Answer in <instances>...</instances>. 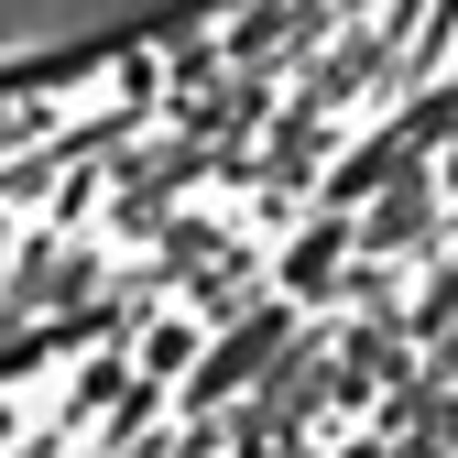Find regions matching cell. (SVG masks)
<instances>
[{
	"mask_svg": "<svg viewBox=\"0 0 458 458\" xmlns=\"http://www.w3.org/2000/svg\"><path fill=\"white\" fill-rule=\"evenodd\" d=\"M197 12V0H0V66H44V55H98L121 33H153Z\"/></svg>",
	"mask_w": 458,
	"mask_h": 458,
	"instance_id": "6da1fadb",
	"label": "cell"
},
{
	"mask_svg": "<svg viewBox=\"0 0 458 458\" xmlns=\"http://www.w3.org/2000/svg\"><path fill=\"white\" fill-rule=\"evenodd\" d=\"M109 186H121V218H131V251H142V284H153V306H164V327H175V350H186V426H197V382H208V327H197V306H186V284H175V262H164V208L109 164ZM186 447V437H175Z\"/></svg>",
	"mask_w": 458,
	"mask_h": 458,
	"instance_id": "7a4b0ae2",
	"label": "cell"
}]
</instances>
